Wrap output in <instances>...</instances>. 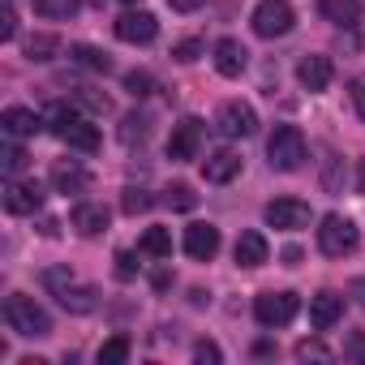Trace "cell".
<instances>
[{
	"label": "cell",
	"mask_w": 365,
	"mask_h": 365,
	"mask_svg": "<svg viewBox=\"0 0 365 365\" xmlns=\"http://www.w3.org/2000/svg\"><path fill=\"white\" fill-rule=\"evenodd\" d=\"M202 176L211 180V185H228L232 176H241V155L237 150H215V155H207V163H202Z\"/></svg>",
	"instance_id": "5bb4252c"
},
{
	"label": "cell",
	"mask_w": 365,
	"mask_h": 365,
	"mask_svg": "<svg viewBox=\"0 0 365 365\" xmlns=\"http://www.w3.org/2000/svg\"><path fill=\"white\" fill-rule=\"evenodd\" d=\"M69 56H73L82 69H95V73H112V56H108L103 48H95V43H73V48H69Z\"/></svg>",
	"instance_id": "603a6c76"
},
{
	"label": "cell",
	"mask_w": 365,
	"mask_h": 365,
	"mask_svg": "<svg viewBox=\"0 0 365 365\" xmlns=\"http://www.w3.org/2000/svg\"><path fill=\"white\" fill-rule=\"evenodd\" d=\"M245 56H250V52H245L237 39H220V43H215V69H220L224 78H241V73H245Z\"/></svg>",
	"instance_id": "ffe728a7"
},
{
	"label": "cell",
	"mask_w": 365,
	"mask_h": 365,
	"mask_svg": "<svg viewBox=\"0 0 365 365\" xmlns=\"http://www.w3.org/2000/svg\"><path fill=\"white\" fill-rule=\"evenodd\" d=\"M69 284H73V271H65V267H48L43 271V288L48 292H65Z\"/></svg>",
	"instance_id": "d590c367"
},
{
	"label": "cell",
	"mask_w": 365,
	"mask_h": 365,
	"mask_svg": "<svg viewBox=\"0 0 365 365\" xmlns=\"http://www.w3.org/2000/svg\"><path fill=\"white\" fill-rule=\"evenodd\" d=\"M356 245H361V232H356V224L348 215H322V224H318V250L327 258H344Z\"/></svg>",
	"instance_id": "3957f363"
},
{
	"label": "cell",
	"mask_w": 365,
	"mask_h": 365,
	"mask_svg": "<svg viewBox=\"0 0 365 365\" xmlns=\"http://www.w3.org/2000/svg\"><path fill=\"white\" fill-rule=\"evenodd\" d=\"M352 292H356V301L365 305V279H356V284H352Z\"/></svg>",
	"instance_id": "7dc6e473"
},
{
	"label": "cell",
	"mask_w": 365,
	"mask_h": 365,
	"mask_svg": "<svg viewBox=\"0 0 365 365\" xmlns=\"http://www.w3.org/2000/svg\"><path fill=\"white\" fill-rule=\"evenodd\" d=\"M202 52H207V48H202V39H180V43L172 48V56H176L180 65H194V61H198Z\"/></svg>",
	"instance_id": "836d02e7"
},
{
	"label": "cell",
	"mask_w": 365,
	"mask_h": 365,
	"mask_svg": "<svg viewBox=\"0 0 365 365\" xmlns=\"http://www.w3.org/2000/svg\"><path fill=\"white\" fill-rule=\"evenodd\" d=\"M318 14L339 31H352L361 22V0H318Z\"/></svg>",
	"instance_id": "ac0fdd59"
},
{
	"label": "cell",
	"mask_w": 365,
	"mask_h": 365,
	"mask_svg": "<svg viewBox=\"0 0 365 365\" xmlns=\"http://www.w3.org/2000/svg\"><path fill=\"white\" fill-rule=\"evenodd\" d=\"M267 224L279 232H297L309 224V207L301 198H275V202H267Z\"/></svg>",
	"instance_id": "9c48e42d"
},
{
	"label": "cell",
	"mask_w": 365,
	"mask_h": 365,
	"mask_svg": "<svg viewBox=\"0 0 365 365\" xmlns=\"http://www.w3.org/2000/svg\"><path fill=\"white\" fill-rule=\"evenodd\" d=\"M198 146H202V120L185 116L180 125H172V138H168V155H172L176 163L194 159V155H198Z\"/></svg>",
	"instance_id": "30bf717a"
},
{
	"label": "cell",
	"mask_w": 365,
	"mask_h": 365,
	"mask_svg": "<svg viewBox=\"0 0 365 365\" xmlns=\"http://www.w3.org/2000/svg\"><path fill=\"white\" fill-rule=\"evenodd\" d=\"M220 133L224 138H254L258 133V112L250 108V103H241V99H232V103H224L220 108Z\"/></svg>",
	"instance_id": "8992f818"
},
{
	"label": "cell",
	"mask_w": 365,
	"mask_h": 365,
	"mask_svg": "<svg viewBox=\"0 0 365 365\" xmlns=\"http://www.w3.org/2000/svg\"><path fill=\"white\" fill-rule=\"evenodd\" d=\"M150 207H155V198H150L146 190H133V185H129L125 198H120V211H125V215H142V211H150Z\"/></svg>",
	"instance_id": "4dcf8cb0"
},
{
	"label": "cell",
	"mask_w": 365,
	"mask_h": 365,
	"mask_svg": "<svg viewBox=\"0 0 365 365\" xmlns=\"http://www.w3.org/2000/svg\"><path fill=\"white\" fill-rule=\"evenodd\" d=\"M125 5H129V9H133V5H138V0H125Z\"/></svg>",
	"instance_id": "c3c4849f"
},
{
	"label": "cell",
	"mask_w": 365,
	"mask_h": 365,
	"mask_svg": "<svg viewBox=\"0 0 365 365\" xmlns=\"http://www.w3.org/2000/svg\"><path fill=\"white\" fill-rule=\"evenodd\" d=\"M18 35V14H14V0H5V9H0V43H9Z\"/></svg>",
	"instance_id": "74e56055"
},
{
	"label": "cell",
	"mask_w": 365,
	"mask_h": 365,
	"mask_svg": "<svg viewBox=\"0 0 365 365\" xmlns=\"http://www.w3.org/2000/svg\"><path fill=\"white\" fill-rule=\"evenodd\" d=\"M344 356H348V361H365V335H352V339L344 344Z\"/></svg>",
	"instance_id": "b9f144b4"
},
{
	"label": "cell",
	"mask_w": 365,
	"mask_h": 365,
	"mask_svg": "<svg viewBox=\"0 0 365 365\" xmlns=\"http://www.w3.org/2000/svg\"><path fill=\"white\" fill-rule=\"evenodd\" d=\"M116 275H120V279H133V275H138V267H133V254H129V250H120V254H116Z\"/></svg>",
	"instance_id": "60d3db41"
},
{
	"label": "cell",
	"mask_w": 365,
	"mask_h": 365,
	"mask_svg": "<svg viewBox=\"0 0 365 365\" xmlns=\"http://www.w3.org/2000/svg\"><path fill=\"white\" fill-rule=\"evenodd\" d=\"M297 356H301V361H309V356H314V361H331V352H327L322 344H314V339H301V344H297Z\"/></svg>",
	"instance_id": "f35d334b"
},
{
	"label": "cell",
	"mask_w": 365,
	"mask_h": 365,
	"mask_svg": "<svg viewBox=\"0 0 365 365\" xmlns=\"http://www.w3.org/2000/svg\"><path fill=\"white\" fill-rule=\"evenodd\" d=\"M43 120H48V129H52L56 138H65V129L82 120V108H78V103H52V108L43 112Z\"/></svg>",
	"instance_id": "d4e9b609"
},
{
	"label": "cell",
	"mask_w": 365,
	"mask_h": 365,
	"mask_svg": "<svg viewBox=\"0 0 365 365\" xmlns=\"http://www.w3.org/2000/svg\"><path fill=\"white\" fill-rule=\"evenodd\" d=\"M48 120L31 108H5V116H0V129H5L9 138H35Z\"/></svg>",
	"instance_id": "9a60e30c"
},
{
	"label": "cell",
	"mask_w": 365,
	"mask_h": 365,
	"mask_svg": "<svg viewBox=\"0 0 365 365\" xmlns=\"http://www.w3.org/2000/svg\"><path fill=\"white\" fill-rule=\"evenodd\" d=\"M356 194H365V159H356Z\"/></svg>",
	"instance_id": "f6af8a7d"
},
{
	"label": "cell",
	"mask_w": 365,
	"mask_h": 365,
	"mask_svg": "<svg viewBox=\"0 0 365 365\" xmlns=\"http://www.w3.org/2000/svg\"><path fill=\"white\" fill-rule=\"evenodd\" d=\"M322 185H327V190H331V194H335V190H339V172H335V155H331V159H327V172H322Z\"/></svg>",
	"instance_id": "7bdbcfd3"
},
{
	"label": "cell",
	"mask_w": 365,
	"mask_h": 365,
	"mask_svg": "<svg viewBox=\"0 0 365 365\" xmlns=\"http://www.w3.org/2000/svg\"><path fill=\"white\" fill-rule=\"evenodd\" d=\"M56 297H61V305H65L69 314H91V309L99 305V292H95L91 284H78V279H73L65 292H56Z\"/></svg>",
	"instance_id": "44dd1931"
},
{
	"label": "cell",
	"mask_w": 365,
	"mask_h": 365,
	"mask_svg": "<svg viewBox=\"0 0 365 365\" xmlns=\"http://www.w3.org/2000/svg\"><path fill=\"white\" fill-rule=\"evenodd\" d=\"M39 207H43L39 180H18V176H9V185H5V211H9V215H35Z\"/></svg>",
	"instance_id": "52a82bcc"
},
{
	"label": "cell",
	"mask_w": 365,
	"mask_h": 365,
	"mask_svg": "<svg viewBox=\"0 0 365 365\" xmlns=\"http://www.w3.org/2000/svg\"><path fill=\"white\" fill-rule=\"evenodd\" d=\"M348 95H352V108H356V116L365 120V73L348 82Z\"/></svg>",
	"instance_id": "ab89813d"
},
{
	"label": "cell",
	"mask_w": 365,
	"mask_h": 365,
	"mask_svg": "<svg viewBox=\"0 0 365 365\" xmlns=\"http://www.w3.org/2000/svg\"><path fill=\"white\" fill-rule=\"evenodd\" d=\"M5 322H9V331H18V335H26V339H43V335H52V318H48V309H43L35 297H26V292L5 297Z\"/></svg>",
	"instance_id": "6da1fadb"
},
{
	"label": "cell",
	"mask_w": 365,
	"mask_h": 365,
	"mask_svg": "<svg viewBox=\"0 0 365 365\" xmlns=\"http://www.w3.org/2000/svg\"><path fill=\"white\" fill-rule=\"evenodd\" d=\"M159 35V22H155V14H146V9H125L120 18H116V39L120 43H150Z\"/></svg>",
	"instance_id": "ba28073f"
},
{
	"label": "cell",
	"mask_w": 365,
	"mask_h": 365,
	"mask_svg": "<svg viewBox=\"0 0 365 365\" xmlns=\"http://www.w3.org/2000/svg\"><path fill=\"white\" fill-rule=\"evenodd\" d=\"M284 262H288V267H297V262H301V250H297V245H288V250H284Z\"/></svg>",
	"instance_id": "bcb514c9"
},
{
	"label": "cell",
	"mask_w": 365,
	"mask_h": 365,
	"mask_svg": "<svg viewBox=\"0 0 365 365\" xmlns=\"http://www.w3.org/2000/svg\"><path fill=\"white\" fill-rule=\"evenodd\" d=\"M138 254L146 258H172V228H146L138 241Z\"/></svg>",
	"instance_id": "cb8c5ba5"
},
{
	"label": "cell",
	"mask_w": 365,
	"mask_h": 365,
	"mask_svg": "<svg viewBox=\"0 0 365 365\" xmlns=\"http://www.w3.org/2000/svg\"><path fill=\"white\" fill-rule=\"evenodd\" d=\"M129 356V335H112L103 348H99V365H120Z\"/></svg>",
	"instance_id": "f1b7e54d"
},
{
	"label": "cell",
	"mask_w": 365,
	"mask_h": 365,
	"mask_svg": "<svg viewBox=\"0 0 365 365\" xmlns=\"http://www.w3.org/2000/svg\"><path fill=\"white\" fill-rule=\"evenodd\" d=\"M73 103L86 108V112H95V116H108V112H112V99H108L103 91H95V86H78V91H73Z\"/></svg>",
	"instance_id": "4316f807"
},
{
	"label": "cell",
	"mask_w": 365,
	"mask_h": 365,
	"mask_svg": "<svg viewBox=\"0 0 365 365\" xmlns=\"http://www.w3.org/2000/svg\"><path fill=\"white\" fill-rule=\"evenodd\" d=\"M69 224H73L82 237H99V232L108 228V207H99V202H78L73 215H69Z\"/></svg>",
	"instance_id": "d6986e66"
},
{
	"label": "cell",
	"mask_w": 365,
	"mask_h": 365,
	"mask_svg": "<svg viewBox=\"0 0 365 365\" xmlns=\"http://www.w3.org/2000/svg\"><path fill=\"white\" fill-rule=\"evenodd\" d=\"M61 142H69V146H73V150H82V155H95V150H99V129L82 116L78 125H69V129H65V138H61Z\"/></svg>",
	"instance_id": "7402d4cb"
},
{
	"label": "cell",
	"mask_w": 365,
	"mask_h": 365,
	"mask_svg": "<svg viewBox=\"0 0 365 365\" xmlns=\"http://www.w3.org/2000/svg\"><path fill=\"white\" fill-rule=\"evenodd\" d=\"M172 211H194L198 207V194L190 190V185H168V198H163Z\"/></svg>",
	"instance_id": "f546056e"
},
{
	"label": "cell",
	"mask_w": 365,
	"mask_h": 365,
	"mask_svg": "<svg viewBox=\"0 0 365 365\" xmlns=\"http://www.w3.org/2000/svg\"><path fill=\"white\" fill-rule=\"evenodd\" d=\"M267 159L275 172H297L305 163V133L297 125H275V133L267 142Z\"/></svg>",
	"instance_id": "7a4b0ae2"
},
{
	"label": "cell",
	"mask_w": 365,
	"mask_h": 365,
	"mask_svg": "<svg viewBox=\"0 0 365 365\" xmlns=\"http://www.w3.org/2000/svg\"><path fill=\"white\" fill-rule=\"evenodd\" d=\"M168 5L176 9V14H194V9H202L207 0H168Z\"/></svg>",
	"instance_id": "ee69618b"
},
{
	"label": "cell",
	"mask_w": 365,
	"mask_h": 365,
	"mask_svg": "<svg viewBox=\"0 0 365 365\" xmlns=\"http://www.w3.org/2000/svg\"><path fill=\"white\" fill-rule=\"evenodd\" d=\"M297 26V14L288 0H258V9H254V31L262 39H279Z\"/></svg>",
	"instance_id": "5b68a950"
},
{
	"label": "cell",
	"mask_w": 365,
	"mask_h": 365,
	"mask_svg": "<svg viewBox=\"0 0 365 365\" xmlns=\"http://www.w3.org/2000/svg\"><path fill=\"white\" fill-rule=\"evenodd\" d=\"M232 254H237V267L254 271V267H262V262L271 258V245H267V237H262V232H241Z\"/></svg>",
	"instance_id": "2e32d148"
},
{
	"label": "cell",
	"mask_w": 365,
	"mask_h": 365,
	"mask_svg": "<svg viewBox=\"0 0 365 365\" xmlns=\"http://www.w3.org/2000/svg\"><path fill=\"white\" fill-rule=\"evenodd\" d=\"M56 52H61V39H56V35H35V39L26 43V56H31V61H52Z\"/></svg>",
	"instance_id": "83f0119b"
},
{
	"label": "cell",
	"mask_w": 365,
	"mask_h": 365,
	"mask_svg": "<svg viewBox=\"0 0 365 365\" xmlns=\"http://www.w3.org/2000/svg\"><path fill=\"white\" fill-rule=\"evenodd\" d=\"M194 361H198V365H220L224 352H220L215 339H198V344H194Z\"/></svg>",
	"instance_id": "8d00e7d4"
},
{
	"label": "cell",
	"mask_w": 365,
	"mask_h": 365,
	"mask_svg": "<svg viewBox=\"0 0 365 365\" xmlns=\"http://www.w3.org/2000/svg\"><path fill=\"white\" fill-rule=\"evenodd\" d=\"M331 78H335V65H331V56H305L301 65H297V82L305 86V91H327L331 86Z\"/></svg>",
	"instance_id": "7c38bea8"
},
{
	"label": "cell",
	"mask_w": 365,
	"mask_h": 365,
	"mask_svg": "<svg viewBox=\"0 0 365 365\" xmlns=\"http://www.w3.org/2000/svg\"><path fill=\"white\" fill-rule=\"evenodd\" d=\"M297 309H301V297H297V292H262V297L254 301V318H258V327H267V331L288 327V322L297 318Z\"/></svg>",
	"instance_id": "277c9868"
},
{
	"label": "cell",
	"mask_w": 365,
	"mask_h": 365,
	"mask_svg": "<svg viewBox=\"0 0 365 365\" xmlns=\"http://www.w3.org/2000/svg\"><path fill=\"white\" fill-rule=\"evenodd\" d=\"M52 185H56V194H82L91 185V172L73 159H56L52 163Z\"/></svg>",
	"instance_id": "4fadbf2b"
},
{
	"label": "cell",
	"mask_w": 365,
	"mask_h": 365,
	"mask_svg": "<svg viewBox=\"0 0 365 365\" xmlns=\"http://www.w3.org/2000/svg\"><path fill=\"white\" fill-rule=\"evenodd\" d=\"M339 318H344V301H339L335 292H318V297L309 301V327H314V331H331Z\"/></svg>",
	"instance_id": "e0dca14e"
},
{
	"label": "cell",
	"mask_w": 365,
	"mask_h": 365,
	"mask_svg": "<svg viewBox=\"0 0 365 365\" xmlns=\"http://www.w3.org/2000/svg\"><path fill=\"white\" fill-rule=\"evenodd\" d=\"M146 125H150V120H146V116H138V112H133V116H125L120 142H129V146H133V142H142V138H146Z\"/></svg>",
	"instance_id": "e575fe53"
},
{
	"label": "cell",
	"mask_w": 365,
	"mask_h": 365,
	"mask_svg": "<svg viewBox=\"0 0 365 365\" xmlns=\"http://www.w3.org/2000/svg\"><path fill=\"white\" fill-rule=\"evenodd\" d=\"M78 9H82V0H35V14L52 22H69Z\"/></svg>",
	"instance_id": "484cf974"
},
{
	"label": "cell",
	"mask_w": 365,
	"mask_h": 365,
	"mask_svg": "<svg viewBox=\"0 0 365 365\" xmlns=\"http://www.w3.org/2000/svg\"><path fill=\"white\" fill-rule=\"evenodd\" d=\"M185 254L194 262H211L220 254V228L215 224H190L185 228Z\"/></svg>",
	"instance_id": "8fae6325"
},
{
	"label": "cell",
	"mask_w": 365,
	"mask_h": 365,
	"mask_svg": "<svg viewBox=\"0 0 365 365\" xmlns=\"http://www.w3.org/2000/svg\"><path fill=\"white\" fill-rule=\"evenodd\" d=\"M125 91H129L133 99H146V95L155 91V78H150L146 69H133V73H125Z\"/></svg>",
	"instance_id": "d6a6232c"
},
{
	"label": "cell",
	"mask_w": 365,
	"mask_h": 365,
	"mask_svg": "<svg viewBox=\"0 0 365 365\" xmlns=\"http://www.w3.org/2000/svg\"><path fill=\"white\" fill-rule=\"evenodd\" d=\"M31 163V155L22 146H5V155H0V168H5V176H22Z\"/></svg>",
	"instance_id": "1f68e13d"
}]
</instances>
